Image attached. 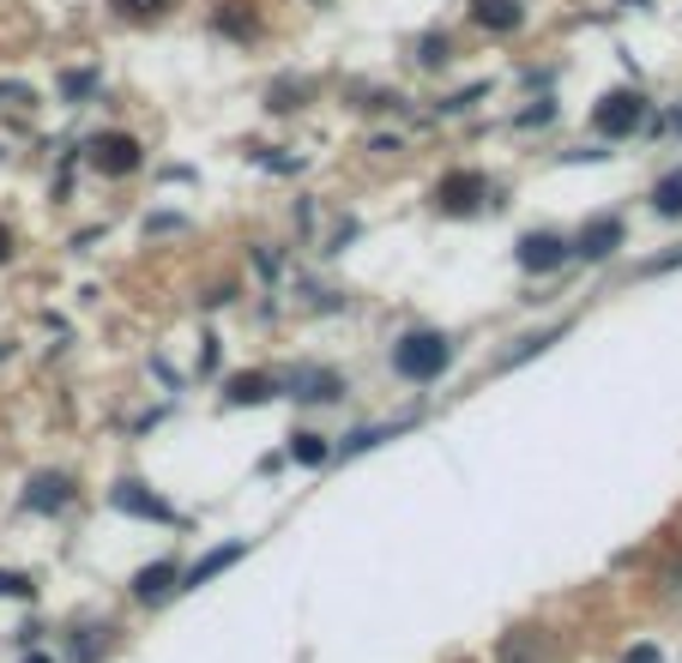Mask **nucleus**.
I'll list each match as a JSON object with an SVG mask.
<instances>
[{
    "label": "nucleus",
    "mask_w": 682,
    "mask_h": 663,
    "mask_svg": "<svg viewBox=\"0 0 682 663\" xmlns=\"http://www.w3.org/2000/svg\"><path fill=\"white\" fill-rule=\"evenodd\" d=\"M453 356H460V344L447 339V332H435V326H411V332H399V339H393V375L411 380V386H429V380H441L447 368H453Z\"/></svg>",
    "instance_id": "1"
},
{
    "label": "nucleus",
    "mask_w": 682,
    "mask_h": 663,
    "mask_svg": "<svg viewBox=\"0 0 682 663\" xmlns=\"http://www.w3.org/2000/svg\"><path fill=\"white\" fill-rule=\"evenodd\" d=\"M429 206L441 218H477L484 206H501V187L489 182L484 170H447L441 182L429 187Z\"/></svg>",
    "instance_id": "2"
},
{
    "label": "nucleus",
    "mask_w": 682,
    "mask_h": 663,
    "mask_svg": "<svg viewBox=\"0 0 682 663\" xmlns=\"http://www.w3.org/2000/svg\"><path fill=\"white\" fill-rule=\"evenodd\" d=\"M646 115H653L646 91L622 85V91H604L598 97V109H592V133H598V139H629V133L646 127Z\"/></svg>",
    "instance_id": "3"
},
{
    "label": "nucleus",
    "mask_w": 682,
    "mask_h": 663,
    "mask_svg": "<svg viewBox=\"0 0 682 663\" xmlns=\"http://www.w3.org/2000/svg\"><path fill=\"white\" fill-rule=\"evenodd\" d=\"M85 157H92L97 175H139L145 145L133 139V133H92V139H85Z\"/></svg>",
    "instance_id": "4"
},
{
    "label": "nucleus",
    "mask_w": 682,
    "mask_h": 663,
    "mask_svg": "<svg viewBox=\"0 0 682 663\" xmlns=\"http://www.w3.org/2000/svg\"><path fill=\"white\" fill-rule=\"evenodd\" d=\"M513 260H520L525 272L550 278V272H562V266L574 260V247H568L556 230H525V235H520V247H513Z\"/></svg>",
    "instance_id": "5"
},
{
    "label": "nucleus",
    "mask_w": 682,
    "mask_h": 663,
    "mask_svg": "<svg viewBox=\"0 0 682 663\" xmlns=\"http://www.w3.org/2000/svg\"><path fill=\"white\" fill-rule=\"evenodd\" d=\"M550 658H556V634L538 622L508 627V634L496 639V663H550Z\"/></svg>",
    "instance_id": "6"
},
{
    "label": "nucleus",
    "mask_w": 682,
    "mask_h": 663,
    "mask_svg": "<svg viewBox=\"0 0 682 663\" xmlns=\"http://www.w3.org/2000/svg\"><path fill=\"white\" fill-rule=\"evenodd\" d=\"M622 218H592V223H580V235L568 247H574V260H586V266H598V260H610L622 247Z\"/></svg>",
    "instance_id": "7"
},
{
    "label": "nucleus",
    "mask_w": 682,
    "mask_h": 663,
    "mask_svg": "<svg viewBox=\"0 0 682 663\" xmlns=\"http://www.w3.org/2000/svg\"><path fill=\"white\" fill-rule=\"evenodd\" d=\"M25 507H31V513H61V507H73V477H66V470H37V477H31V489H25Z\"/></svg>",
    "instance_id": "8"
},
{
    "label": "nucleus",
    "mask_w": 682,
    "mask_h": 663,
    "mask_svg": "<svg viewBox=\"0 0 682 663\" xmlns=\"http://www.w3.org/2000/svg\"><path fill=\"white\" fill-rule=\"evenodd\" d=\"M109 501H115L121 513H133V519H158V525H175V507H170V501H158V494H145L139 482H115V489H109Z\"/></svg>",
    "instance_id": "9"
},
{
    "label": "nucleus",
    "mask_w": 682,
    "mask_h": 663,
    "mask_svg": "<svg viewBox=\"0 0 682 663\" xmlns=\"http://www.w3.org/2000/svg\"><path fill=\"white\" fill-rule=\"evenodd\" d=\"M290 398L332 404V398H344V380L332 375V368H296V375H290Z\"/></svg>",
    "instance_id": "10"
},
{
    "label": "nucleus",
    "mask_w": 682,
    "mask_h": 663,
    "mask_svg": "<svg viewBox=\"0 0 682 663\" xmlns=\"http://www.w3.org/2000/svg\"><path fill=\"white\" fill-rule=\"evenodd\" d=\"M472 25H484L489 37H513L525 25V7L520 0H472Z\"/></svg>",
    "instance_id": "11"
},
{
    "label": "nucleus",
    "mask_w": 682,
    "mask_h": 663,
    "mask_svg": "<svg viewBox=\"0 0 682 663\" xmlns=\"http://www.w3.org/2000/svg\"><path fill=\"white\" fill-rule=\"evenodd\" d=\"M175 591H182V567H170V561L133 573V598L139 603H163V598H175Z\"/></svg>",
    "instance_id": "12"
},
{
    "label": "nucleus",
    "mask_w": 682,
    "mask_h": 663,
    "mask_svg": "<svg viewBox=\"0 0 682 663\" xmlns=\"http://www.w3.org/2000/svg\"><path fill=\"white\" fill-rule=\"evenodd\" d=\"M242 555H248V543H223V549H211V555L199 561V567H187V573H182V591H199L206 579H218L223 567H236Z\"/></svg>",
    "instance_id": "13"
},
{
    "label": "nucleus",
    "mask_w": 682,
    "mask_h": 663,
    "mask_svg": "<svg viewBox=\"0 0 682 663\" xmlns=\"http://www.w3.org/2000/svg\"><path fill=\"white\" fill-rule=\"evenodd\" d=\"M230 404H266L272 398V375H230Z\"/></svg>",
    "instance_id": "14"
},
{
    "label": "nucleus",
    "mask_w": 682,
    "mask_h": 663,
    "mask_svg": "<svg viewBox=\"0 0 682 663\" xmlns=\"http://www.w3.org/2000/svg\"><path fill=\"white\" fill-rule=\"evenodd\" d=\"M290 458H296V465H327V458H332V446H327V434L296 429V434H290Z\"/></svg>",
    "instance_id": "15"
},
{
    "label": "nucleus",
    "mask_w": 682,
    "mask_h": 663,
    "mask_svg": "<svg viewBox=\"0 0 682 663\" xmlns=\"http://www.w3.org/2000/svg\"><path fill=\"white\" fill-rule=\"evenodd\" d=\"M405 429H417V417H399V422H381V429H356L351 441H344V453H368V446H381V441H393V434H405Z\"/></svg>",
    "instance_id": "16"
},
{
    "label": "nucleus",
    "mask_w": 682,
    "mask_h": 663,
    "mask_svg": "<svg viewBox=\"0 0 682 663\" xmlns=\"http://www.w3.org/2000/svg\"><path fill=\"white\" fill-rule=\"evenodd\" d=\"M653 211H658V218H682V170L658 175V187H653Z\"/></svg>",
    "instance_id": "17"
},
{
    "label": "nucleus",
    "mask_w": 682,
    "mask_h": 663,
    "mask_svg": "<svg viewBox=\"0 0 682 663\" xmlns=\"http://www.w3.org/2000/svg\"><path fill=\"white\" fill-rule=\"evenodd\" d=\"M417 61H423V66H447V61H453V42H447V30H429V37L417 42Z\"/></svg>",
    "instance_id": "18"
},
{
    "label": "nucleus",
    "mask_w": 682,
    "mask_h": 663,
    "mask_svg": "<svg viewBox=\"0 0 682 663\" xmlns=\"http://www.w3.org/2000/svg\"><path fill=\"white\" fill-rule=\"evenodd\" d=\"M302 97H308L302 78H278V85H272V109H278V115H284V109H302Z\"/></svg>",
    "instance_id": "19"
},
{
    "label": "nucleus",
    "mask_w": 682,
    "mask_h": 663,
    "mask_svg": "<svg viewBox=\"0 0 682 663\" xmlns=\"http://www.w3.org/2000/svg\"><path fill=\"white\" fill-rule=\"evenodd\" d=\"M562 332H568V326L556 320L550 332H538V339H520V344H513V351H508V363H525V356H532V351H544V344H556V339H562Z\"/></svg>",
    "instance_id": "20"
},
{
    "label": "nucleus",
    "mask_w": 682,
    "mask_h": 663,
    "mask_svg": "<svg viewBox=\"0 0 682 663\" xmlns=\"http://www.w3.org/2000/svg\"><path fill=\"white\" fill-rule=\"evenodd\" d=\"M163 7H170V0H115V13H121V19H158Z\"/></svg>",
    "instance_id": "21"
},
{
    "label": "nucleus",
    "mask_w": 682,
    "mask_h": 663,
    "mask_svg": "<svg viewBox=\"0 0 682 663\" xmlns=\"http://www.w3.org/2000/svg\"><path fill=\"white\" fill-rule=\"evenodd\" d=\"M61 85H66V97H85V91H97V73H66Z\"/></svg>",
    "instance_id": "22"
},
{
    "label": "nucleus",
    "mask_w": 682,
    "mask_h": 663,
    "mask_svg": "<svg viewBox=\"0 0 682 663\" xmlns=\"http://www.w3.org/2000/svg\"><path fill=\"white\" fill-rule=\"evenodd\" d=\"M7 591H13V598H31V579L25 573H0V598H7Z\"/></svg>",
    "instance_id": "23"
},
{
    "label": "nucleus",
    "mask_w": 682,
    "mask_h": 663,
    "mask_svg": "<svg viewBox=\"0 0 682 663\" xmlns=\"http://www.w3.org/2000/svg\"><path fill=\"white\" fill-rule=\"evenodd\" d=\"M550 115H556V103H538V109H525V115H520V127H544Z\"/></svg>",
    "instance_id": "24"
},
{
    "label": "nucleus",
    "mask_w": 682,
    "mask_h": 663,
    "mask_svg": "<svg viewBox=\"0 0 682 663\" xmlns=\"http://www.w3.org/2000/svg\"><path fill=\"white\" fill-rule=\"evenodd\" d=\"M0 103H31V91L25 85H0Z\"/></svg>",
    "instance_id": "25"
},
{
    "label": "nucleus",
    "mask_w": 682,
    "mask_h": 663,
    "mask_svg": "<svg viewBox=\"0 0 682 663\" xmlns=\"http://www.w3.org/2000/svg\"><path fill=\"white\" fill-rule=\"evenodd\" d=\"M629 663H665V658H658V646H634Z\"/></svg>",
    "instance_id": "26"
},
{
    "label": "nucleus",
    "mask_w": 682,
    "mask_h": 663,
    "mask_svg": "<svg viewBox=\"0 0 682 663\" xmlns=\"http://www.w3.org/2000/svg\"><path fill=\"white\" fill-rule=\"evenodd\" d=\"M13 247H19V242H13V230H7V223H0V266L13 260Z\"/></svg>",
    "instance_id": "27"
},
{
    "label": "nucleus",
    "mask_w": 682,
    "mask_h": 663,
    "mask_svg": "<svg viewBox=\"0 0 682 663\" xmlns=\"http://www.w3.org/2000/svg\"><path fill=\"white\" fill-rule=\"evenodd\" d=\"M25 663H54V658H49V651H31V658H25Z\"/></svg>",
    "instance_id": "28"
},
{
    "label": "nucleus",
    "mask_w": 682,
    "mask_h": 663,
    "mask_svg": "<svg viewBox=\"0 0 682 663\" xmlns=\"http://www.w3.org/2000/svg\"><path fill=\"white\" fill-rule=\"evenodd\" d=\"M670 127H677V139H682V103H677V115H670Z\"/></svg>",
    "instance_id": "29"
}]
</instances>
